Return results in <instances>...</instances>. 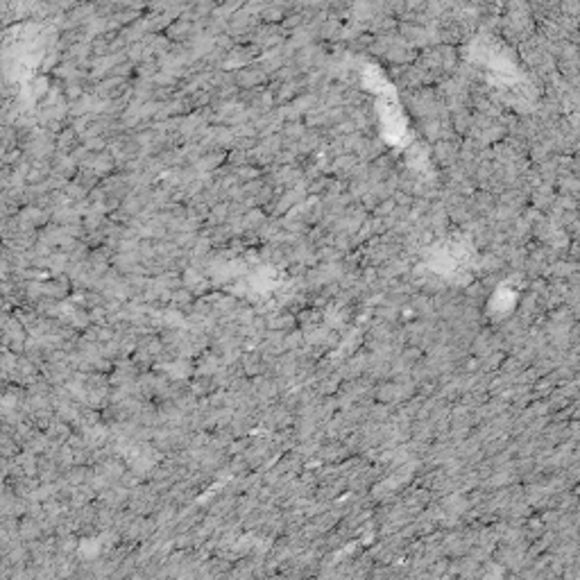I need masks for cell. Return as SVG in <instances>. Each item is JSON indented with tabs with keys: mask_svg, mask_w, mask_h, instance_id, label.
Masks as SVG:
<instances>
[{
	"mask_svg": "<svg viewBox=\"0 0 580 580\" xmlns=\"http://www.w3.org/2000/svg\"><path fill=\"white\" fill-rule=\"evenodd\" d=\"M190 32H193V23H190L188 18H179L172 23V28L168 30V36L170 39H186V36H190Z\"/></svg>",
	"mask_w": 580,
	"mask_h": 580,
	"instance_id": "1",
	"label": "cell"
},
{
	"mask_svg": "<svg viewBox=\"0 0 580 580\" xmlns=\"http://www.w3.org/2000/svg\"><path fill=\"white\" fill-rule=\"evenodd\" d=\"M284 136H292V138H300V136H304V127L297 125V122H292V125H286V127H284Z\"/></svg>",
	"mask_w": 580,
	"mask_h": 580,
	"instance_id": "2",
	"label": "cell"
},
{
	"mask_svg": "<svg viewBox=\"0 0 580 580\" xmlns=\"http://www.w3.org/2000/svg\"><path fill=\"white\" fill-rule=\"evenodd\" d=\"M304 23V16H286V20H284V25L286 28H297V25H302Z\"/></svg>",
	"mask_w": 580,
	"mask_h": 580,
	"instance_id": "3",
	"label": "cell"
}]
</instances>
